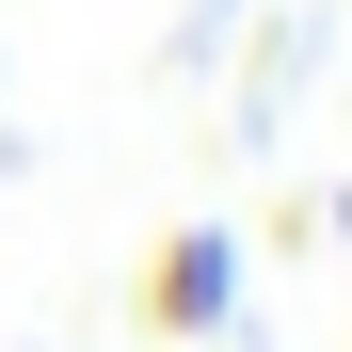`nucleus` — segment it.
I'll use <instances>...</instances> for the list:
<instances>
[{
	"instance_id": "obj_1",
	"label": "nucleus",
	"mask_w": 352,
	"mask_h": 352,
	"mask_svg": "<svg viewBox=\"0 0 352 352\" xmlns=\"http://www.w3.org/2000/svg\"><path fill=\"white\" fill-rule=\"evenodd\" d=\"M224 305H241V241H224V224H176L144 256V336H208Z\"/></svg>"
}]
</instances>
